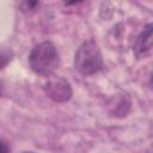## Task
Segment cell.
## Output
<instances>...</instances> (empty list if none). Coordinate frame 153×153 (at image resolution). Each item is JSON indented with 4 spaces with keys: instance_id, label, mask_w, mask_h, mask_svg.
I'll return each mask as SVG.
<instances>
[{
    "instance_id": "obj_6",
    "label": "cell",
    "mask_w": 153,
    "mask_h": 153,
    "mask_svg": "<svg viewBox=\"0 0 153 153\" xmlns=\"http://www.w3.org/2000/svg\"><path fill=\"white\" fill-rule=\"evenodd\" d=\"M8 152H10V149L7 148L6 142L2 140V141H1V153H8Z\"/></svg>"
},
{
    "instance_id": "obj_3",
    "label": "cell",
    "mask_w": 153,
    "mask_h": 153,
    "mask_svg": "<svg viewBox=\"0 0 153 153\" xmlns=\"http://www.w3.org/2000/svg\"><path fill=\"white\" fill-rule=\"evenodd\" d=\"M42 88L45 92V94L56 103L67 102L72 97L71 84L65 78L59 75L56 76L51 74L49 76H45V80L42 84Z\"/></svg>"
},
{
    "instance_id": "obj_4",
    "label": "cell",
    "mask_w": 153,
    "mask_h": 153,
    "mask_svg": "<svg viewBox=\"0 0 153 153\" xmlns=\"http://www.w3.org/2000/svg\"><path fill=\"white\" fill-rule=\"evenodd\" d=\"M151 49H153V23H148L143 26L142 31L137 35L133 50L137 57L146 55Z\"/></svg>"
},
{
    "instance_id": "obj_7",
    "label": "cell",
    "mask_w": 153,
    "mask_h": 153,
    "mask_svg": "<svg viewBox=\"0 0 153 153\" xmlns=\"http://www.w3.org/2000/svg\"><path fill=\"white\" fill-rule=\"evenodd\" d=\"M24 153H33V152H24Z\"/></svg>"
},
{
    "instance_id": "obj_5",
    "label": "cell",
    "mask_w": 153,
    "mask_h": 153,
    "mask_svg": "<svg viewBox=\"0 0 153 153\" xmlns=\"http://www.w3.org/2000/svg\"><path fill=\"white\" fill-rule=\"evenodd\" d=\"M37 6H38V2H36V1H25L22 4V8L24 12H31Z\"/></svg>"
},
{
    "instance_id": "obj_1",
    "label": "cell",
    "mask_w": 153,
    "mask_h": 153,
    "mask_svg": "<svg viewBox=\"0 0 153 153\" xmlns=\"http://www.w3.org/2000/svg\"><path fill=\"white\" fill-rule=\"evenodd\" d=\"M59 63L60 56L56 47L49 41L36 44L29 55V65L31 69L43 76H49L54 74Z\"/></svg>"
},
{
    "instance_id": "obj_2",
    "label": "cell",
    "mask_w": 153,
    "mask_h": 153,
    "mask_svg": "<svg viewBox=\"0 0 153 153\" xmlns=\"http://www.w3.org/2000/svg\"><path fill=\"white\" fill-rule=\"evenodd\" d=\"M103 56L98 44L93 39L85 41L75 51L74 67L75 69L87 76L98 73L103 69Z\"/></svg>"
}]
</instances>
